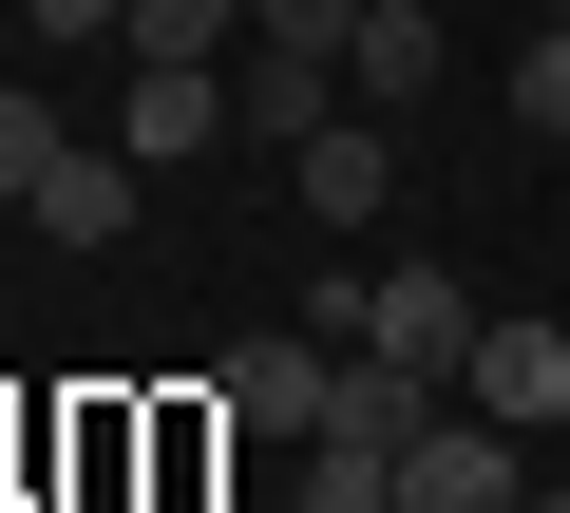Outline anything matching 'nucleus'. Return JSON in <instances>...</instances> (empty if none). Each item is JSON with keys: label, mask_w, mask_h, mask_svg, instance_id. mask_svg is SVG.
<instances>
[{"label": "nucleus", "mask_w": 570, "mask_h": 513, "mask_svg": "<svg viewBox=\"0 0 570 513\" xmlns=\"http://www.w3.org/2000/svg\"><path fill=\"white\" fill-rule=\"evenodd\" d=\"M285 171H305V209H324V228H362V209H400V134H381V115H324V134L285 152Z\"/></svg>", "instance_id": "nucleus-8"}, {"label": "nucleus", "mask_w": 570, "mask_h": 513, "mask_svg": "<svg viewBox=\"0 0 570 513\" xmlns=\"http://www.w3.org/2000/svg\"><path fill=\"white\" fill-rule=\"evenodd\" d=\"M362 343L419 362V381H456V362H475V286H456V267H381V286H362Z\"/></svg>", "instance_id": "nucleus-4"}, {"label": "nucleus", "mask_w": 570, "mask_h": 513, "mask_svg": "<svg viewBox=\"0 0 570 513\" xmlns=\"http://www.w3.org/2000/svg\"><path fill=\"white\" fill-rule=\"evenodd\" d=\"M20 20H39L58 58H134V0H20Z\"/></svg>", "instance_id": "nucleus-13"}, {"label": "nucleus", "mask_w": 570, "mask_h": 513, "mask_svg": "<svg viewBox=\"0 0 570 513\" xmlns=\"http://www.w3.org/2000/svg\"><path fill=\"white\" fill-rule=\"evenodd\" d=\"M551 437H570V418H551Z\"/></svg>", "instance_id": "nucleus-17"}, {"label": "nucleus", "mask_w": 570, "mask_h": 513, "mask_svg": "<svg viewBox=\"0 0 570 513\" xmlns=\"http://www.w3.org/2000/svg\"><path fill=\"white\" fill-rule=\"evenodd\" d=\"M209 134H228V77H209V58H134L115 152H134V171H171V152H209Z\"/></svg>", "instance_id": "nucleus-5"}, {"label": "nucleus", "mask_w": 570, "mask_h": 513, "mask_svg": "<svg viewBox=\"0 0 570 513\" xmlns=\"http://www.w3.org/2000/svg\"><path fill=\"white\" fill-rule=\"evenodd\" d=\"M324 381H343L324 324H305V343H247V362H228V437H324Z\"/></svg>", "instance_id": "nucleus-7"}, {"label": "nucleus", "mask_w": 570, "mask_h": 513, "mask_svg": "<svg viewBox=\"0 0 570 513\" xmlns=\"http://www.w3.org/2000/svg\"><path fill=\"white\" fill-rule=\"evenodd\" d=\"M134 58H228V0H134Z\"/></svg>", "instance_id": "nucleus-14"}, {"label": "nucleus", "mask_w": 570, "mask_h": 513, "mask_svg": "<svg viewBox=\"0 0 570 513\" xmlns=\"http://www.w3.org/2000/svg\"><path fill=\"white\" fill-rule=\"evenodd\" d=\"M400 513H532V437H494V418L456 399V418L400 456Z\"/></svg>", "instance_id": "nucleus-1"}, {"label": "nucleus", "mask_w": 570, "mask_h": 513, "mask_svg": "<svg viewBox=\"0 0 570 513\" xmlns=\"http://www.w3.org/2000/svg\"><path fill=\"white\" fill-rule=\"evenodd\" d=\"M343 96H362L343 58H285V39H247V58H228V134H247V152H305Z\"/></svg>", "instance_id": "nucleus-3"}, {"label": "nucleus", "mask_w": 570, "mask_h": 513, "mask_svg": "<svg viewBox=\"0 0 570 513\" xmlns=\"http://www.w3.org/2000/svg\"><path fill=\"white\" fill-rule=\"evenodd\" d=\"M247 39H285V58H343V39H362V0H247Z\"/></svg>", "instance_id": "nucleus-12"}, {"label": "nucleus", "mask_w": 570, "mask_h": 513, "mask_svg": "<svg viewBox=\"0 0 570 513\" xmlns=\"http://www.w3.org/2000/svg\"><path fill=\"white\" fill-rule=\"evenodd\" d=\"M58 152H77V134H58V96H20V77H0V209H20Z\"/></svg>", "instance_id": "nucleus-11"}, {"label": "nucleus", "mask_w": 570, "mask_h": 513, "mask_svg": "<svg viewBox=\"0 0 570 513\" xmlns=\"http://www.w3.org/2000/svg\"><path fill=\"white\" fill-rule=\"evenodd\" d=\"M551 20H570V0H551Z\"/></svg>", "instance_id": "nucleus-16"}, {"label": "nucleus", "mask_w": 570, "mask_h": 513, "mask_svg": "<svg viewBox=\"0 0 570 513\" xmlns=\"http://www.w3.org/2000/svg\"><path fill=\"white\" fill-rule=\"evenodd\" d=\"M456 399H475L494 437H551V418H570V324H475Z\"/></svg>", "instance_id": "nucleus-2"}, {"label": "nucleus", "mask_w": 570, "mask_h": 513, "mask_svg": "<svg viewBox=\"0 0 570 513\" xmlns=\"http://www.w3.org/2000/svg\"><path fill=\"white\" fill-rule=\"evenodd\" d=\"M343 77H362L381 115H419V96H438V0H362V39H343Z\"/></svg>", "instance_id": "nucleus-9"}, {"label": "nucleus", "mask_w": 570, "mask_h": 513, "mask_svg": "<svg viewBox=\"0 0 570 513\" xmlns=\"http://www.w3.org/2000/svg\"><path fill=\"white\" fill-rule=\"evenodd\" d=\"M513 134H570V20H551V39L513 58Z\"/></svg>", "instance_id": "nucleus-15"}, {"label": "nucleus", "mask_w": 570, "mask_h": 513, "mask_svg": "<svg viewBox=\"0 0 570 513\" xmlns=\"http://www.w3.org/2000/svg\"><path fill=\"white\" fill-rule=\"evenodd\" d=\"M324 437H343V456H419V437H438V381H419V362H381V343H362V362H343V381H324Z\"/></svg>", "instance_id": "nucleus-6"}, {"label": "nucleus", "mask_w": 570, "mask_h": 513, "mask_svg": "<svg viewBox=\"0 0 570 513\" xmlns=\"http://www.w3.org/2000/svg\"><path fill=\"white\" fill-rule=\"evenodd\" d=\"M20 209H39L58 247H115V228H134V152H58V171H39Z\"/></svg>", "instance_id": "nucleus-10"}]
</instances>
